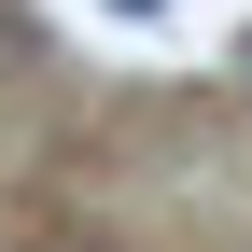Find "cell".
<instances>
[{"mask_svg": "<svg viewBox=\"0 0 252 252\" xmlns=\"http://www.w3.org/2000/svg\"><path fill=\"white\" fill-rule=\"evenodd\" d=\"M238 98H252V42H238Z\"/></svg>", "mask_w": 252, "mask_h": 252, "instance_id": "6da1fadb", "label": "cell"}]
</instances>
